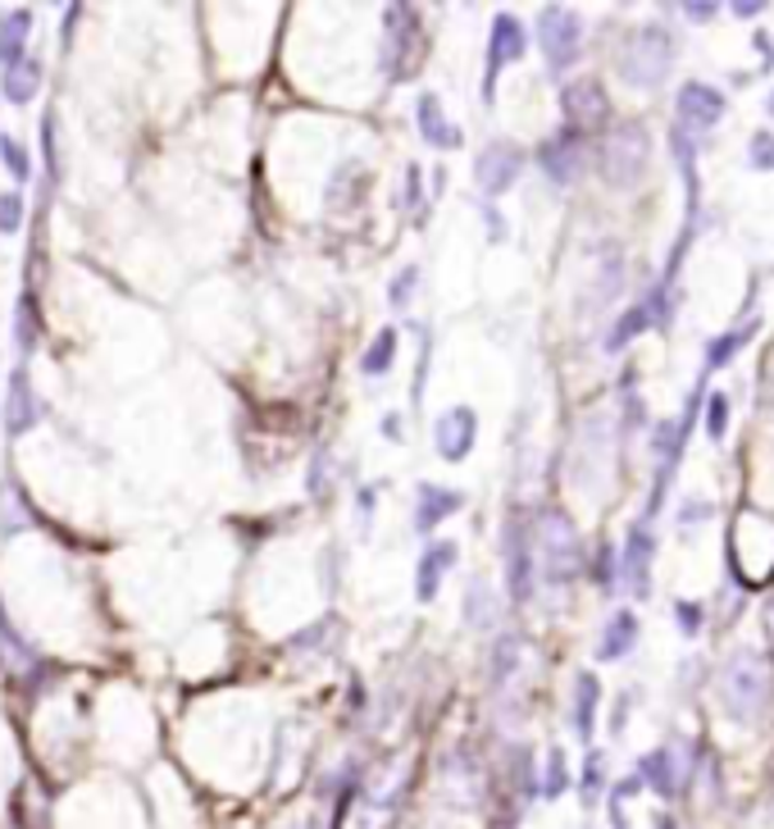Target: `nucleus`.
I'll use <instances>...</instances> for the list:
<instances>
[{
    "label": "nucleus",
    "instance_id": "nucleus-1",
    "mask_svg": "<svg viewBox=\"0 0 774 829\" xmlns=\"http://www.w3.org/2000/svg\"><path fill=\"white\" fill-rule=\"evenodd\" d=\"M715 693H719V707H725L729 720L757 724L765 716V707H770L774 670H770V661L761 652H752V647H738V652H729L725 670H719Z\"/></svg>",
    "mask_w": 774,
    "mask_h": 829
},
{
    "label": "nucleus",
    "instance_id": "nucleus-2",
    "mask_svg": "<svg viewBox=\"0 0 774 829\" xmlns=\"http://www.w3.org/2000/svg\"><path fill=\"white\" fill-rule=\"evenodd\" d=\"M675 33L665 28V23H642V28H633L625 37V46H619V77H625L629 87L638 92H652L665 83V73L675 69Z\"/></svg>",
    "mask_w": 774,
    "mask_h": 829
},
{
    "label": "nucleus",
    "instance_id": "nucleus-3",
    "mask_svg": "<svg viewBox=\"0 0 774 829\" xmlns=\"http://www.w3.org/2000/svg\"><path fill=\"white\" fill-rule=\"evenodd\" d=\"M648 165H652L648 128L633 123V119L606 128V137L597 142V173L610 188H638L642 178H648Z\"/></svg>",
    "mask_w": 774,
    "mask_h": 829
},
{
    "label": "nucleus",
    "instance_id": "nucleus-4",
    "mask_svg": "<svg viewBox=\"0 0 774 829\" xmlns=\"http://www.w3.org/2000/svg\"><path fill=\"white\" fill-rule=\"evenodd\" d=\"M537 556H542V579H547L552 588H565L583 569L579 533L560 510H547L537 520Z\"/></svg>",
    "mask_w": 774,
    "mask_h": 829
},
{
    "label": "nucleus",
    "instance_id": "nucleus-5",
    "mask_svg": "<svg viewBox=\"0 0 774 829\" xmlns=\"http://www.w3.org/2000/svg\"><path fill=\"white\" fill-rule=\"evenodd\" d=\"M537 46L552 73H565L583 56V19L565 5H547L537 14Z\"/></svg>",
    "mask_w": 774,
    "mask_h": 829
},
{
    "label": "nucleus",
    "instance_id": "nucleus-6",
    "mask_svg": "<svg viewBox=\"0 0 774 829\" xmlns=\"http://www.w3.org/2000/svg\"><path fill=\"white\" fill-rule=\"evenodd\" d=\"M537 165L552 183H575V178L588 169V133H579L570 123L556 128V133L537 146Z\"/></svg>",
    "mask_w": 774,
    "mask_h": 829
},
{
    "label": "nucleus",
    "instance_id": "nucleus-7",
    "mask_svg": "<svg viewBox=\"0 0 774 829\" xmlns=\"http://www.w3.org/2000/svg\"><path fill=\"white\" fill-rule=\"evenodd\" d=\"M560 115L570 128H579V133H597L602 123H610V96L602 83L579 77V83H570L560 92Z\"/></svg>",
    "mask_w": 774,
    "mask_h": 829
},
{
    "label": "nucleus",
    "instance_id": "nucleus-8",
    "mask_svg": "<svg viewBox=\"0 0 774 829\" xmlns=\"http://www.w3.org/2000/svg\"><path fill=\"white\" fill-rule=\"evenodd\" d=\"M524 173V151L515 146V142H493V146H483L479 151V160H474V183L483 196H501L515 188V178Z\"/></svg>",
    "mask_w": 774,
    "mask_h": 829
},
{
    "label": "nucleus",
    "instance_id": "nucleus-9",
    "mask_svg": "<svg viewBox=\"0 0 774 829\" xmlns=\"http://www.w3.org/2000/svg\"><path fill=\"white\" fill-rule=\"evenodd\" d=\"M506 592L510 602H529L533 598V533L520 515H510L506 525Z\"/></svg>",
    "mask_w": 774,
    "mask_h": 829
},
{
    "label": "nucleus",
    "instance_id": "nucleus-10",
    "mask_svg": "<svg viewBox=\"0 0 774 829\" xmlns=\"http://www.w3.org/2000/svg\"><path fill=\"white\" fill-rule=\"evenodd\" d=\"M652 556H656V538L648 525H633L629 542H625V556H619V584H625L629 598H648L652 592Z\"/></svg>",
    "mask_w": 774,
    "mask_h": 829
},
{
    "label": "nucleus",
    "instance_id": "nucleus-11",
    "mask_svg": "<svg viewBox=\"0 0 774 829\" xmlns=\"http://www.w3.org/2000/svg\"><path fill=\"white\" fill-rule=\"evenodd\" d=\"M524 56V23L515 14H497L493 19V37H487V83H483V96L493 100L497 92V73Z\"/></svg>",
    "mask_w": 774,
    "mask_h": 829
},
{
    "label": "nucleus",
    "instance_id": "nucleus-12",
    "mask_svg": "<svg viewBox=\"0 0 774 829\" xmlns=\"http://www.w3.org/2000/svg\"><path fill=\"white\" fill-rule=\"evenodd\" d=\"M675 110H679V128H692V133H711V128L725 119V96H719L711 83H684Z\"/></svg>",
    "mask_w": 774,
    "mask_h": 829
},
{
    "label": "nucleus",
    "instance_id": "nucleus-13",
    "mask_svg": "<svg viewBox=\"0 0 774 829\" xmlns=\"http://www.w3.org/2000/svg\"><path fill=\"white\" fill-rule=\"evenodd\" d=\"M474 437H479V414L470 406H456L433 424V447L443 460H464L474 452Z\"/></svg>",
    "mask_w": 774,
    "mask_h": 829
},
{
    "label": "nucleus",
    "instance_id": "nucleus-14",
    "mask_svg": "<svg viewBox=\"0 0 774 829\" xmlns=\"http://www.w3.org/2000/svg\"><path fill=\"white\" fill-rule=\"evenodd\" d=\"M464 506L460 492L451 488H433V483H420V506H415V529L420 533H433L437 525L447 520V515H456Z\"/></svg>",
    "mask_w": 774,
    "mask_h": 829
},
{
    "label": "nucleus",
    "instance_id": "nucleus-15",
    "mask_svg": "<svg viewBox=\"0 0 774 829\" xmlns=\"http://www.w3.org/2000/svg\"><path fill=\"white\" fill-rule=\"evenodd\" d=\"M415 115H420V133H424V142L428 146H460V133L451 128V119H447V110H443V100H437L433 92H424L420 96V106H415Z\"/></svg>",
    "mask_w": 774,
    "mask_h": 829
},
{
    "label": "nucleus",
    "instance_id": "nucleus-16",
    "mask_svg": "<svg viewBox=\"0 0 774 829\" xmlns=\"http://www.w3.org/2000/svg\"><path fill=\"white\" fill-rule=\"evenodd\" d=\"M633 647H638V615L633 611H615L602 642H597V661H619V657H629Z\"/></svg>",
    "mask_w": 774,
    "mask_h": 829
},
{
    "label": "nucleus",
    "instance_id": "nucleus-17",
    "mask_svg": "<svg viewBox=\"0 0 774 829\" xmlns=\"http://www.w3.org/2000/svg\"><path fill=\"white\" fill-rule=\"evenodd\" d=\"M648 328H656V305H652V297H642L638 305H629L625 315L615 320V328H610V338H606V351H625L638 333H648Z\"/></svg>",
    "mask_w": 774,
    "mask_h": 829
},
{
    "label": "nucleus",
    "instance_id": "nucleus-18",
    "mask_svg": "<svg viewBox=\"0 0 774 829\" xmlns=\"http://www.w3.org/2000/svg\"><path fill=\"white\" fill-rule=\"evenodd\" d=\"M451 561H456V542H433V548L424 552V561H420V579H415L420 602H433V598H437V584H443V575L451 569Z\"/></svg>",
    "mask_w": 774,
    "mask_h": 829
},
{
    "label": "nucleus",
    "instance_id": "nucleus-19",
    "mask_svg": "<svg viewBox=\"0 0 774 829\" xmlns=\"http://www.w3.org/2000/svg\"><path fill=\"white\" fill-rule=\"evenodd\" d=\"M597 697H602V684L592 670H583V675L575 680V724H579V734L592 738V720H597Z\"/></svg>",
    "mask_w": 774,
    "mask_h": 829
},
{
    "label": "nucleus",
    "instance_id": "nucleus-20",
    "mask_svg": "<svg viewBox=\"0 0 774 829\" xmlns=\"http://www.w3.org/2000/svg\"><path fill=\"white\" fill-rule=\"evenodd\" d=\"M757 338V324H742V328H734V333H719V338L706 347V365L711 370H719V365H729V360Z\"/></svg>",
    "mask_w": 774,
    "mask_h": 829
},
{
    "label": "nucleus",
    "instance_id": "nucleus-21",
    "mask_svg": "<svg viewBox=\"0 0 774 829\" xmlns=\"http://www.w3.org/2000/svg\"><path fill=\"white\" fill-rule=\"evenodd\" d=\"M487 598H493V592H487L483 579H474L470 588H464V625H470V629H487L497 620V611H493V602H487Z\"/></svg>",
    "mask_w": 774,
    "mask_h": 829
},
{
    "label": "nucleus",
    "instance_id": "nucleus-22",
    "mask_svg": "<svg viewBox=\"0 0 774 829\" xmlns=\"http://www.w3.org/2000/svg\"><path fill=\"white\" fill-rule=\"evenodd\" d=\"M392 356H397V328H383L378 338L370 343L365 360H360V370L378 379V374H387V370H392Z\"/></svg>",
    "mask_w": 774,
    "mask_h": 829
},
{
    "label": "nucleus",
    "instance_id": "nucleus-23",
    "mask_svg": "<svg viewBox=\"0 0 774 829\" xmlns=\"http://www.w3.org/2000/svg\"><path fill=\"white\" fill-rule=\"evenodd\" d=\"M28 14H10L5 19V28H0V60H5V69H14V60H19V37L28 33Z\"/></svg>",
    "mask_w": 774,
    "mask_h": 829
},
{
    "label": "nucleus",
    "instance_id": "nucleus-24",
    "mask_svg": "<svg viewBox=\"0 0 774 829\" xmlns=\"http://www.w3.org/2000/svg\"><path fill=\"white\" fill-rule=\"evenodd\" d=\"M725 429H729V397L725 393H711V401H706V433L719 443Z\"/></svg>",
    "mask_w": 774,
    "mask_h": 829
},
{
    "label": "nucleus",
    "instance_id": "nucleus-25",
    "mask_svg": "<svg viewBox=\"0 0 774 829\" xmlns=\"http://www.w3.org/2000/svg\"><path fill=\"white\" fill-rule=\"evenodd\" d=\"M515 661H520V638H515V634H506V638L497 642V661H493V675H497V680H506L510 670H515Z\"/></svg>",
    "mask_w": 774,
    "mask_h": 829
},
{
    "label": "nucleus",
    "instance_id": "nucleus-26",
    "mask_svg": "<svg viewBox=\"0 0 774 829\" xmlns=\"http://www.w3.org/2000/svg\"><path fill=\"white\" fill-rule=\"evenodd\" d=\"M715 515V506L711 502H684V510H679V525H684V533H692V529H702L706 520Z\"/></svg>",
    "mask_w": 774,
    "mask_h": 829
},
{
    "label": "nucleus",
    "instance_id": "nucleus-27",
    "mask_svg": "<svg viewBox=\"0 0 774 829\" xmlns=\"http://www.w3.org/2000/svg\"><path fill=\"white\" fill-rule=\"evenodd\" d=\"M415 283H420V269H406L392 278V292H387V301H392V310H406L410 292H415Z\"/></svg>",
    "mask_w": 774,
    "mask_h": 829
},
{
    "label": "nucleus",
    "instance_id": "nucleus-28",
    "mask_svg": "<svg viewBox=\"0 0 774 829\" xmlns=\"http://www.w3.org/2000/svg\"><path fill=\"white\" fill-rule=\"evenodd\" d=\"M675 615H679V629H684V638H697V629H702V606L679 602V606H675Z\"/></svg>",
    "mask_w": 774,
    "mask_h": 829
},
{
    "label": "nucleus",
    "instance_id": "nucleus-29",
    "mask_svg": "<svg viewBox=\"0 0 774 829\" xmlns=\"http://www.w3.org/2000/svg\"><path fill=\"white\" fill-rule=\"evenodd\" d=\"M752 165H757V169H774V137H770V133H757V137H752Z\"/></svg>",
    "mask_w": 774,
    "mask_h": 829
},
{
    "label": "nucleus",
    "instance_id": "nucleus-30",
    "mask_svg": "<svg viewBox=\"0 0 774 829\" xmlns=\"http://www.w3.org/2000/svg\"><path fill=\"white\" fill-rule=\"evenodd\" d=\"M684 14H688L692 23H711V19L719 14V5H715V0H702V5H697V0H688V5H684Z\"/></svg>",
    "mask_w": 774,
    "mask_h": 829
},
{
    "label": "nucleus",
    "instance_id": "nucleus-31",
    "mask_svg": "<svg viewBox=\"0 0 774 829\" xmlns=\"http://www.w3.org/2000/svg\"><path fill=\"white\" fill-rule=\"evenodd\" d=\"M415 201H420V169L410 165V169H406V192H401V205L410 211V205H415Z\"/></svg>",
    "mask_w": 774,
    "mask_h": 829
},
{
    "label": "nucleus",
    "instance_id": "nucleus-32",
    "mask_svg": "<svg viewBox=\"0 0 774 829\" xmlns=\"http://www.w3.org/2000/svg\"><path fill=\"white\" fill-rule=\"evenodd\" d=\"M547 789H552V793H560V789H565V757H560V753H552V766H547Z\"/></svg>",
    "mask_w": 774,
    "mask_h": 829
},
{
    "label": "nucleus",
    "instance_id": "nucleus-33",
    "mask_svg": "<svg viewBox=\"0 0 774 829\" xmlns=\"http://www.w3.org/2000/svg\"><path fill=\"white\" fill-rule=\"evenodd\" d=\"M0 151H5V160H10V169L23 178V173H28V160H23V155H19V146L14 142H5V146H0Z\"/></svg>",
    "mask_w": 774,
    "mask_h": 829
},
{
    "label": "nucleus",
    "instance_id": "nucleus-34",
    "mask_svg": "<svg viewBox=\"0 0 774 829\" xmlns=\"http://www.w3.org/2000/svg\"><path fill=\"white\" fill-rule=\"evenodd\" d=\"M765 5H761V0H738V5H734V19H757Z\"/></svg>",
    "mask_w": 774,
    "mask_h": 829
},
{
    "label": "nucleus",
    "instance_id": "nucleus-35",
    "mask_svg": "<svg viewBox=\"0 0 774 829\" xmlns=\"http://www.w3.org/2000/svg\"><path fill=\"white\" fill-rule=\"evenodd\" d=\"M765 406H770V414H774V379H770V387H765Z\"/></svg>",
    "mask_w": 774,
    "mask_h": 829
}]
</instances>
